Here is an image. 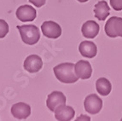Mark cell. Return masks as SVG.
I'll list each match as a JSON object with an SVG mask.
<instances>
[{"instance_id":"cell-1","label":"cell","mask_w":122,"mask_h":121,"mask_svg":"<svg viewBox=\"0 0 122 121\" xmlns=\"http://www.w3.org/2000/svg\"><path fill=\"white\" fill-rule=\"evenodd\" d=\"M55 76L60 82L64 84H73L77 82L79 77L76 75L74 70V64L70 62L61 63L54 68Z\"/></svg>"},{"instance_id":"cell-2","label":"cell","mask_w":122,"mask_h":121,"mask_svg":"<svg viewBox=\"0 0 122 121\" xmlns=\"http://www.w3.org/2000/svg\"><path fill=\"white\" fill-rule=\"evenodd\" d=\"M20 38L26 45H33L39 42L40 38V32L38 26L35 25H22L17 26Z\"/></svg>"},{"instance_id":"cell-3","label":"cell","mask_w":122,"mask_h":121,"mask_svg":"<svg viewBox=\"0 0 122 121\" xmlns=\"http://www.w3.org/2000/svg\"><path fill=\"white\" fill-rule=\"evenodd\" d=\"M104 30L109 38H122V18L118 16L109 18L105 24Z\"/></svg>"},{"instance_id":"cell-4","label":"cell","mask_w":122,"mask_h":121,"mask_svg":"<svg viewBox=\"0 0 122 121\" xmlns=\"http://www.w3.org/2000/svg\"><path fill=\"white\" fill-rule=\"evenodd\" d=\"M85 109L88 113L97 114L98 113L102 107V101L97 95L92 94L86 96L84 101Z\"/></svg>"},{"instance_id":"cell-5","label":"cell","mask_w":122,"mask_h":121,"mask_svg":"<svg viewBox=\"0 0 122 121\" xmlns=\"http://www.w3.org/2000/svg\"><path fill=\"white\" fill-rule=\"evenodd\" d=\"M41 31L46 38H58L61 34V28L59 24L52 20L45 21L41 25Z\"/></svg>"},{"instance_id":"cell-6","label":"cell","mask_w":122,"mask_h":121,"mask_svg":"<svg viewBox=\"0 0 122 121\" xmlns=\"http://www.w3.org/2000/svg\"><path fill=\"white\" fill-rule=\"evenodd\" d=\"M66 96L61 91H53L48 96L46 100V105L51 112L55 110L61 105L66 104Z\"/></svg>"},{"instance_id":"cell-7","label":"cell","mask_w":122,"mask_h":121,"mask_svg":"<svg viewBox=\"0 0 122 121\" xmlns=\"http://www.w3.org/2000/svg\"><path fill=\"white\" fill-rule=\"evenodd\" d=\"M36 10L28 4L21 5L16 10V17L22 22L33 21L36 18Z\"/></svg>"},{"instance_id":"cell-8","label":"cell","mask_w":122,"mask_h":121,"mask_svg":"<svg viewBox=\"0 0 122 121\" xmlns=\"http://www.w3.org/2000/svg\"><path fill=\"white\" fill-rule=\"evenodd\" d=\"M74 70L76 75L80 79H88L92 74V67L91 63L87 60H79L76 64H74Z\"/></svg>"},{"instance_id":"cell-9","label":"cell","mask_w":122,"mask_h":121,"mask_svg":"<svg viewBox=\"0 0 122 121\" xmlns=\"http://www.w3.org/2000/svg\"><path fill=\"white\" fill-rule=\"evenodd\" d=\"M43 67L42 59L38 55H31L24 61V68L28 73H38Z\"/></svg>"},{"instance_id":"cell-10","label":"cell","mask_w":122,"mask_h":121,"mask_svg":"<svg viewBox=\"0 0 122 121\" xmlns=\"http://www.w3.org/2000/svg\"><path fill=\"white\" fill-rule=\"evenodd\" d=\"M11 113L15 119H26L31 114V107L24 102L15 103L11 107Z\"/></svg>"},{"instance_id":"cell-11","label":"cell","mask_w":122,"mask_h":121,"mask_svg":"<svg viewBox=\"0 0 122 121\" xmlns=\"http://www.w3.org/2000/svg\"><path fill=\"white\" fill-rule=\"evenodd\" d=\"M75 115V111L72 107L66 105L59 106L55 110V117L57 120H71Z\"/></svg>"},{"instance_id":"cell-12","label":"cell","mask_w":122,"mask_h":121,"mask_svg":"<svg viewBox=\"0 0 122 121\" xmlns=\"http://www.w3.org/2000/svg\"><path fill=\"white\" fill-rule=\"evenodd\" d=\"M100 30V26L94 20H87L83 24L81 27L82 34L85 38H94L97 36Z\"/></svg>"},{"instance_id":"cell-13","label":"cell","mask_w":122,"mask_h":121,"mask_svg":"<svg viewBox=\"0 0 122 121\" xmlns=\"http://www.w3.org/2000/svg\"><path fill=\"white\" fill-rule=\"evenodd\" d=\"M79 51L82 56L86 58H93L96 56L97 49V45L92 41H83L79 46Z\"/></svg>"},{"instance_id":"cell-14","label":"cell","mask_w":122,"mask_h":121,"mask_svg":"<svg viewBox=\"0 0 122 121\" xmlns=\"http://www.w3.org/2000/svg\"><path fill=\"white\" fill-rule=\"evenodd\" d=\"M110 8L108 5V3L102 0L99 1L97 4H95L94 8V14L95 17L100 20H105L106 18L109 15Z\"/></svg>"},{"instance_id":"cell-15","label":"cell","mask_w":122,"mask_h":121,"mask_svg":"<svg viewBox=\"0 0 122 121\" xmlns=\"http://www.w3.org/2000/svg\"><path fill=\"white\" fill-rule=\"evenodd\" d=\"M97 91L102 96H108L112 90V85L110 82L105 78H100L97 80L96 83Z\"/></svg>"},{"instance_id":"cell-16","label":"cell","mask_w":122,"mask_h":121,"mask_svg":"<svg viewBox=\"0 0 122 121\" xmlns=\"http://www.w3.org/2000/svg\"><path fill=\"white\" fill-rule=\"evenodd\" d=\"M9 32V25L4 20L0 19V38H4Z\"/></svg>"},{"instance_id":"cell-17","label":"cell","mask_w":122,"mask_h":121,"mask_svg":"<svg viewBox=\"0 0 122 121\" xmlns=\"http://www.w3.org/2000/svg\"><path fill=\"white\" fill-rule=\"evenodd\" d=\"M110 4L116 11L122 10V0H110Z\"/></svg>"},{"instance_id":"cell-18","label":"cell","mask_w":122,"mask_h":121,"mask_svg":"<svg viewBox=\"0 0 122 121\" xmlns=\"http://www.w3.org/2000/svg\"><path fill=\"white\" fill-rule=\"evenodd\" d=\"M29 2L31 4H33L34 6L39 8V7H42L43 5H45L46 0H29Z\"/></svg>"},{"instance_id":"cell-19","label":"cell","mask_w":122,"mask_h":121,"mask_svg":"<svg viewBox=\"0 0 122 121\" xmlns=\"http://www.w3.org/2000/svg\"><path fill=\"white\" fill-rule=\"evenodd\" d=\"M76 120H91V118L87 115H80L79 117L77 118Z\"/></svg>"},{"instance_id":"cell-20","label":"cell","mask_w":122,"mask_h":121,"mask_svg":"<svg viewBox=\"0 0 122 121\" xmlns=\"http://www.w3.org/2000/svg\"><path fill=\"white\" fill-rule=\"evenodd\" d=\"M78 1L80 3H86V2H87L88 0H78Z\"/></svg>"}]
</instances>
